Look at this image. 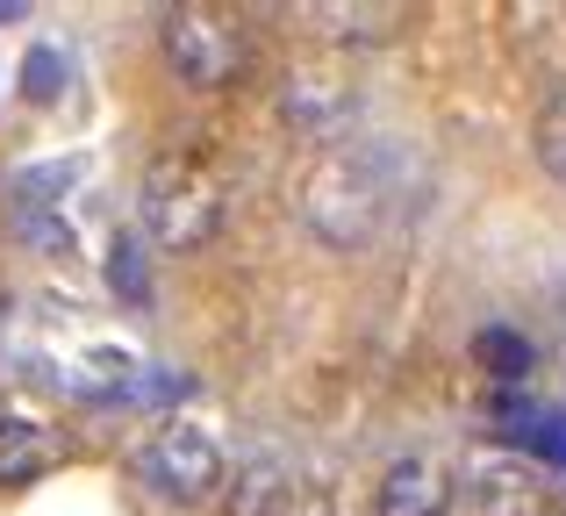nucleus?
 <instances>
[{
  "label": "nucleus",
  "mask_w": 566,
  "mask_h": 516,
  "mask_svg": "<svg viewBox=\"0 0 566 516\" xmlns=\"http://www.w3.org/2000/svg\"><path fill=\"white\" fill-rule=\"evenodd\" d=\"M401 215H409V158L380 137L331 144L302 180V223L331 252H374Z\"/></svg>",
  "instance_id": "f257e3e1"
},
{
  "label": "nucleus",
  "mask_w": 566,
  "mask_h": 516,
  "mask_svg": "<svg viewBox=\"0 0 566 516\" xmlns=\"http://www.w3.org/2000/svg\"><path fill=\"white\" fill-rule=\"evenodd\" d=\"M222 215H230V194H222L216 166L193 151H166L144 166L137 187V223L144 244H166V252H201L208 238H222Z\"/></svg>",
  "instance_id": "f03ea898"
},
{
  "label": "nucleus",
  "mask_w": 566,
  "mask_h": 516,
  "mask_svg": "<svg viewBox=\"0 0 566 516\" xmlns=\"http://www.w3.org/2000/svg\"><path fill=\"white\" fill-rule=\"evenodd\" d=\"M158 51H166V72L193 94H222L251 72V29L222 8H166L158 22Z\"/></svg>",
  "instance_id": "7ed1b4c3"
},
{
  "label": "nucleus",
  "mask_w": 566,
  "mask_h": 516,
  "mask_svg": "<svg viewBox=\"0 0 566 516\" xmlns=\"http://www.w3.org/2000/svg\"><path fill=\"white\" fill-rule=\"evenodd\" d=\"M129 466H137V481L158 495V503H172V509L208 503V495H222V481H230V452H222L193 417H166L137 445Z\"/></svg>",
  "instance_id": "20e7f679"
},
{
  "label": "nucleus",
  "mask_w": 566,
  "mask_h": 516,
  "mask_svg": "<svg viewBox=\"0 0 566 516\" xmlns=\"http://www.w3.org/2000/svg\"><path fill=\"white\" fill-rule=\"evenodd\" d=\"M80 194L86 166L80 158H36L8 180V223L29 252H72L80 244Z\"/></svg>",
  "instance_id": "39448f33"
},
{
  "label": "nucleus",
  "mask_w": 566,
  "mask_h": 516,
  "mask_svg": "<svg viewBox=\"0 0 566 516\" xmlns=\"http://www.w3.org/2000/svg\"><path fill=\"white\" fill-rule=\"evenodd\" d=\"M359 72H352L345 51L331 57H302V65H287V80H280V129L287 137H352V115H359Z\"/></svg>",
  "instance_id": "423d86ee"
},
{
  "label": "nucleus",
  "mask_w": 566,
  "mask_h": 516,
  "mask_svg": "<svg viewBox=\"0 0 566 516\" xmlns=\"http://www.w3.org/2000/svg\"><path fill=\"white\" fill-rule=\"evenodd\" d=\"M452 495L467 503V516H553V481H545V466H531L524 452H488V460H473Z\"/></svg>",
  "instance_id": "0eeeda50"
},
{
  "label": "nucleus",
  "mask_w": 566,
  "mask_h": 516,
  "mask_svg": "<svg viewBox=\"0 0 566 516\" xmlns=\"http://www.w3.org/2000/svg\"><path fill=\"white\" fill-rule=\"evenodd\" d=\"M144 359L115 337H80V345H57L51 359V388H65L72 402H123L137 388Z\"/></svg>",
  "instance_id": "6e6552de"
},
{
  "label": "nucleus",
  "mask_w": 566,
  "mask_h": 516,
  "mask_svg": "<svg viewBox=\"0 0 566 516\" xmlns=\"http://www.w3.org/2000/svg\"><path fill=\"white\" fill-rule=\"evenodd\" d=\"M452 509V474L438 460H395L380 474L374 516H444Z\"/></svg>",
  "instance_id": "1a4fd4ad"
},
{
  "label": "nucleus",
  "mask_w": 566,
  "mask_h": 516,
  "mask_svg": "<svg viewBox=\"0 0 566 516\" xmlns=\"http://www.w3.org/2000/svg\"><path fill=\"white\" fill-rule=\"evenodd\" d=\"M230 516H323V509H316V495L302 488V474H294V466L259 460V466H244V474H237Z\"/></svg>",
  "instance_id": "9d476101"
},
{
  "label": "nucleus",
  "mask_w": 566,
  "mask_h": 516,
  "mask_svg": "<svg viewBox=\"0 0 566 516\" xmlns=\"http://www.w3.org/2000/svg\"><path fill=\"white\" fill-rule=\"evenodd\" d=\"M57 460H65V445H57L43 423L0 417V488H29V481H43Z\"/></svg>",
  "instance_id": "9b49d317"
},
{
  "label": "nucleus",
  "mask_w": 566,
  "mask_h": 516,
  "mask_svg": "<svg viewBox=\"0 0 566 516\" xmlns=\"http://www.w3.org/2000/svg\"><path fill=\"white\" fill-rule=\"evenodd\" d=\"M316 29L337 36L345 51H366V43H395L401 29H409V14H401V8H323Z\"/></svg>",
  "instance_id": "f8f14e48"
},
{
  "label": "nucleus",
  "mask_w": 566,
  "mask_h": 516,
  "mask_svg": "<svg viewBox=\"0 0 566 516\" xmlns=\"http://www.w3.org/2000/svg\"><path fill=\"white\" fill-rule=\"evenodd\" d=\"M510 452H524L531 466H566V417L524 402V417H510Z\"/></svg>",
  "instance_id": "ddd939ff"
},
{
  "label": "nucleus",
  "mask_w": 566,
  "mask_h": 516,
  "mask_svg": "<svg viewBox=\"0 0 566 516\" xmlns=\"http://www.w3.org/2000/svg\"><path fill=\"white\" fill-rule=\"evenodd\" d=\"M108 287H115V302L151 308V252H144V230H123L108 244Z\"/></svg>",
  "instance_id": "4468645a"
},
{
  "label": "nucleus",
  "mask_w": 566,
  "mask_h": 516,
  "mask_svg": "<svg viewBox=\"0 0 566 516\" xmlns=\"http://www.w3.org/2000/svg\"><path fill=\"white\" fill-rule=\"evenodd\" d=\"M481 366L495 380H524L531 373V337H516V330H481Z\"/></svg>",
  "instance_id": "2eb2a0df"
},
{
  "label": "nucleus",
  "mask_w": 566,
  "mask_h": 516,
  "mask_svg": "<svg viewBox=\"0 0 566 516\" xmlns=\"http://www.w3.org/2000/svg\"><path fill=\"white\" fill-rule=\"evenodd\" d=\"M531 137H538V166L566 187V94H553L538 108V129H531Z\"/></svg>",
  "instance_id": "dca6fc26"
},
{
  "label": "nucleus",
  "mask_w": 566,
  "mask_h": 516,
  "mask_svg": "<svg viewBox=\"0 0 566 516\" xmlns=\"http://www.w3.org/2000/svg\"><path fill=\"white\" fill-rule=\"evenodd\" d=\"M72 72H65V57L51 51V43H36V51H29V65H22V94L29 101H57V86H65Z\"/></svg>",
  "instance_id": "f3484780"
},
{
  "label": "nucleus",
  "mask_w": 566,
  "mask_h": 516,
  "mask_svg": "<svg viewBox=\"0 0 566 516\" xmlns=\"http://www.w3.org/2000/svg\"><path fill=\"white\" fill-rule=\"evenodd\" d=\"M8 14H14V8H0V22H8Z\"/></svg>",
  "instance_id": "a211bd4d"
}]
</instances>
